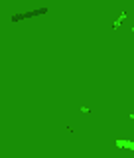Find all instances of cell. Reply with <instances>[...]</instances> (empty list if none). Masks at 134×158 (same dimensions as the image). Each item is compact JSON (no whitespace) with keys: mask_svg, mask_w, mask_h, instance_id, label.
Instances as JSON below:
<instances>
[{"mask_svg":"<svg viewBox=\"0 0 134 158\" xmlns=\"http://www.w3.org/2000/svg\"><path fill=\"white\" fill-rule=\"evenodd\" d=\"M47 8H41V10H34V12H26V14H16V16H12V20H20V18H30L32 14H46Z\"/></svg>","mask_w":134,"mask_h":158,"instance_id":"obj_1","label":"cell"},{"mask_svg":"<svg viewBox=\"0 0 134 158\" xmlns=\"http://www.w3.org/2000/svg\"><path fill=\"white\" fill-rule=\"evenodd\" d=\"M114 144L118 146V148H130V150L134 148V142H132V140H120V138H118Z\"/></svg>","mask_w":134,"mask_h":158,"instance_id":"obj_2","label":"cell"},{"mask_svg":"<svg viewBox=\"0 0 134 158\" xmlns=\"http://www.w3.org/2000/svg\"><path fill=\"white\" fill-rule=\"evenodd\" d=\"M124 20H126V12H122V14H120V18H118V20H116V22H114V24H113V28H114V30H116V28L120 26V24H122V22H124Z\"/></svg>","mask_w":134,"mask_h":158,"instance_id":"obj_3","label":"cell"}]
</instances>
